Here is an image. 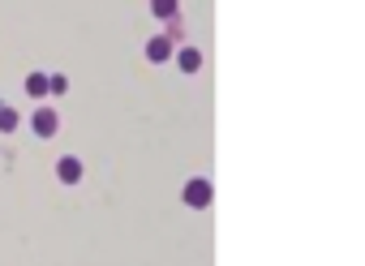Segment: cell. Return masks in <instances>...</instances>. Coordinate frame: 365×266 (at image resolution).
<instances>
[{
    "label": "cell",
    "instance_id": "cell-1",
    "mask_svg": "<svg viewBox=\"0 0 365 266\" xmlns=\"http://www.w3.org/2000/svg\"><path fill=\"white\" fill-rule=\"evenodd\" d=\"M180 198H185V206H190V210H207V206H211V198H215V189H211V180H207V176H194Z\"/></svg>",
    "mask_w": 365,
    "mask_h": 266
},
{
    "label": "cell",
    "instance_id": "cell-2",
    "mask_svg": "<svg viewBox=\"0 0 365 266\" xmlns=\"http://www.w3.org/2000/svg\"><path fill=\"white\" fill-rule=\"evenodd\" d=\"M56 129H61V116H56L52 108H39V112H35V133H39V138H52Z\"/></svg>",
    "mask_w": 365,
    "mask_h": 266
},
{
    "label": "cell",
    "instance_id": "cell-3",
    "mask_svg": "<svg viewBox=\"0 0 365 266\" xmlns=\"http://www.w3.org/2000/svg\"><path fill=\"white\" fill-rule=\"evenodd\" d=\"M56 176H61L65 185H78V180H82V159H78V155H65V159L56 163Z\"/></svg>",
    "mask_w": 365,
    "mask_h": 266
},
{
    "label": "cell",
    "instance_id": "cell-4",
    "mask_svg": "<svg viewBox=\"0 0 365 266\" xmlns=\"http://www.w3.org/2000/svg\"><path fill=\"white\" fill-rule=\"evenodd\" d=\"M176 65H180V73H198L202 69V52L198 48H180L176 52Z\"/></svg>",
    "mask_w": 365,
    "mask_h": 266
},
{
    "label": "cell",
    "instance_id": "cell-5",
    "mask_svg": "<svg viewBox=\"0 0 365 266\" xmlns=\"http://www.w3.org/2000/svg\"><path fill=\"white\" fill-rule=\"evenodd\" d=\"M168 56H172V44H168L163 35H155V39L146 44V61H155V65H163Z\"/></svg>",
    "mask_w": 365,
    "mask_h": 266
},
{
    "label": "cell",
    "instance_id": "cell-6",
    "mask_svg": "<svg viewBox=\"0 0 365 266\" xmlns=\"http://www.w3.org/2000/svg\"><path fill=\"white\" fill-rule=\"evenodd\" d=\"M150 14L155 18H176L180 14V0H150Z\"/></svg>",
    "mask_w": 365,
    "mask_h": 266
},
{
    "label": "cell",
    "instance_id": "cell-7",
    "mask_svg": "<svg viewBox=\"0 0 365 266\" xmlns=\"http://www.w3.org/2000/svg\"><path fill=\"white\" fill-rule=\"evenodd\" d=\"M26 91H31V95H48V91H52V78H43V73H31V78H26Z\"/></svg>",
    "mask_w": 365,
    "mask_h": 266
},
{
    "label": "cell",
    "instance_id": "cell-8",
    "mask_svg": "<svg viewBox=\"0 0 365 266\" xmlns=\"http://www.w3.org/2000/svg\"><path fill=\"white\" fill-rule=\"evenodd\" d=\"M18 129V112L14 108H0V133H14Z\"/></svg>",
    "mask_w": 365,
    "mask_h": 266
}]
</instances>
